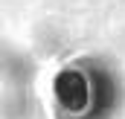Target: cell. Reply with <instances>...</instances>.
<instances>
[{
    "instance_id": "1",
    "label": "cell",
    "mask_w": 125,
    "mask_h": 119,
    "mask_svg": "<svg viewBox=\"0 0 125 119\" xmlns=\"http://www.w3.org/2000/svg\"><path fill=\"white\" fill-rule=\"evenodd\" d=\"M52 99H55V108L67 119L90 116V110L96 105V90H93L90 73L82 70V67H64V70H58L52 76Z\"/></svg>"
}]
</instances>
